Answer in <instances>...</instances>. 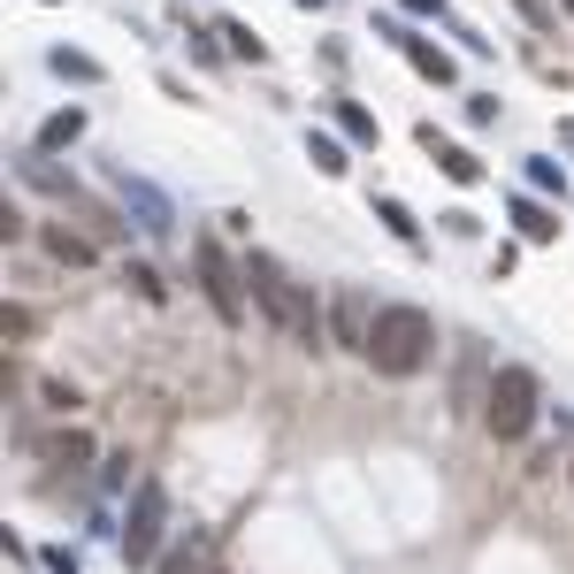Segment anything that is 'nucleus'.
Returning a JSON list of instances; mask_svg holds the SVG:
<instances>
[{"mask_svg":"<svg viewBox=\"0 0 574 574\" xmlns=\"http://www.w3.org/2000/svg\"><path fill=\"white\" fill-rule=\"evenodd\" d=\"M376 376H422L436 360V322L430 306H376V329H368V353H360Z\"/></svg>","mask_w":574,"mask_h":574,"instance_id":"f257e3e1","label":"nucleus"},{"mask_svg":"<svg viewBox=\"0 0 574 574\" xmlns=\"http://www.w3.org/2000/svg\"><path fill=\"white\" fill-rule=\"evenodd\" d=\"M46 62H54V77H77V85H100V62H93V54H69V46H54Z\"/></svg>","mask_w":574,"mask_h":574,"instance_id":"dca6fc26","label":"nucleus"},{"mask_svg":"<svg viewBox=\"0 0 574 574\" xmlns=\"http://www.w3.org/2000/svg\"><path fill=\"white\" fill-rule=\"evenodd\" d=\"M246 284H253V306H261V314L284 329L291 345H306V353L322 345V306H314V291H306V284H291L284 261L253 253V261H246Z\"/></svg>","mask_w":574,"mask_h":574,"instance_id":"f03ea898","label":"nucleus"},{"mask_svg":"<svg viewBox=\"0 0 574 574\" xmlns=\"http://www.w3.org/2000/svg\"><path fill=\"white\" fill-rule=\"evenodd\" d=\"M199 552H207V544H199V537H184V544L161 560V574H199Z\"/></svg>","mask_w":574,"mask_h":574,"instance_id":"6ab92c4d","label":"nucleus"},{"mask_svg":"<svg viewBox=\"0 0 574 574\" xmlns=\"http://www.w3.org/2000/svg\"><path fill=\"white\" fill-rule=\"evenodd\" d=\"M123 199H131V207H139V215H145L139 230H153V238L169 230V199H161V192H145V184H131V176H123Z\"/></svg>","mask_w":574,"mask_h":574,"instance_id":"ddd939ff","label":"nucleus"},{"mask_svg":"<svg viewBox=\"0 0 574 574\" xmlns=\"http://www.w3.org/2000/svg\"><path fill=\"white\" fill-rule=\"evenodd\" d=\"M567 8H574V0H567Z\"/></svg>","mask_w":574,"mask_h":574,"instance_id":"a878e982","label":"nucleus"},{"mask_svg":"<svg viewBox=\"0 0 574 574\" xmlns=\"http://www.w3.org/2000/svg\"><path fill=\"white\" fill-rule=\"evenodd\" d=\"M376 223H383V230H391V238H407V246H414V238H422V223H414V215H407V199H376Z\"/></svg>","mask_w":574,"mask_h":574,"instance_id":"f3484780","label":"nucleus"},{"mask_svg":"<svg viewBox=\"0 0 574 574\" xmlns=\"http://www.w3.org/2000/svg\"><path fill=\"white\" fill-rule=\"evenodd\" d=\"M560 145H567V153H574V116H567V123H560Z\"/></svg>","mask_w":574,"mask_h":574,"instance_id":"b1692460","label":"nucleus"},{"mask_svg":"<svg viewBox=\"0 0 574 574\" xmlns=\"http://www.w3.org/2000/svg\"><path fill=\"white\" fill-rule=\"evenodd\" d=\"M329 329H337V345H353V353H368V329H376V314H368V299H360V291H337V306H329Z\"/></svg>","mask_w":574,"mask_h":574,"instance_id":"0eeeda50","label":"nucleus"},{"mask_svg":"<svg viewBox=\"0 0 574 574\" xmlns=\"http://www.w3.org/2000/svg\"><path fill=\"white\" fill-rule=\"evenodd\" d=\"M39 459H46V467H93V436H85V430L39 436Z\"/></svg>","mask_w":574,"mask_h":574,"instance_id":"1a4fd4ad","label":"nucleus"},{"mask_svg":"<svg viewBox=\"0 0 574 574\" xmlns=\"http://www.w3.org/2000/svg\"><path fill=\"white\" fill-rule=\"evenodd\" d=\"M223 39H230V54H238V62H261V54H269V46L246 31V23H223Z\"/></svg>","mask_w":574,"mask_h":574,"instance_id":"aec40b11","label":"nucleus"},{"mask_svg":"<svg viewBox=\"0 0 574 574\" xmlns=\"http://www.w3.org/2000/svg\"><path fill=\"white\" fill-rule=\"evenodd\" d=\"M567 475H574V467H567Z\"/></svg>","mask_w":574,"mask_h":574,"instance_id":"bb28decb","label":"nucleus"},{"mask_svg":"<svg viewBox=\"0 0 574 574\" xmlns=\"http://www.w3.org/2000/svg\"><path fill=\"white\" fill-rule=\"evenodd\" d=\"M85 139V108H62V116H46L39 123V153H62V145Z\"/></svg>","mask_w":574,"mask_h":574,"instance_id":"9d476101","label":"nucleus"},{"mask_svg":"<svg viewBox=\"0 0 574 574\" xmlns=\"http://www.w3.org/2000/svg\"><path fill=\"white\" fill-rule=\"evenodd\" d=\"M407 62H414L422 77H436V85H452V54H436L430 39H407Z\"/></svg>","mask_w":574,"mask_h":574,"instance_id":"2eb2a0df","label":"nucleus"},{"mask_svg":"<svg viewBox=\"0 0 574 574\" xmlns=\"http://www.w3.org/2000/svg\"><path fill=\"white\" fill-rule=\"evenodd\" d=\"M537 414H544V383H537V368H498L490 376V399H483V422L498 444H521V436L537 430Z\"/></svg>","mask_w":574,"mask_h":574,"instance_id":"7ed1b4c3","label":"nucleus"},{"mask_svg":"<svg viewBox=\"0 0 574 574\" xmlns=\"http://www.w3.org/2000/svg\"><path fill=\"white\" fill-rule=\"evenodd\" d=\"M337 123H345V139H353V145H376V139H383V131H376V116H368L360 100H337Z\"/></svg>","mask_w":574,"mask_h":574,"instance_id":"4468645a","label":"nucleus"},{"mask_svg":"<svg viewBox=\"0 0 574 574\" xmlns=\"http://www.w3.org/2000/svg\"><path fill=\"white\" fill-rule=\"evenodd\" d=\"M422 145L436 153V169L452 176V184H483V161L467 153V145H452V139H436V123H422Z\"/></svg>","mask_w":574,"mask_h":574,"instance_id":"6e6552de","label":"nucleus"},{"mask_svg":"<svg viewBox=\"0 0 574 574\" xmlns=\"http://www.w3.org/2000/svg\"><path fill=\"white\" fill-rule=\"evenodd\" d=\"M192 269H199V291H207V306L223 322H246V269L223 253V238H199L192 246Z\"/></svg>","mask_w":574,"mask_h":574,"instance_id":"39448f33","label":"nucleus"},{"mask_svg":"<svg viewBox=\"0 0 574 574\" xmlns=\"http://www.w3.org/2000/svg\"><path fill=\"white\" fill-rule=\"evenodd\" d=\"M483 399H490V360H483V345H467L459 376H452V414H475Z\"/></svg>","mask_w":574,"mask_h":574,"instance_id":"423d86ee","label":"nucleus"},{"mask_svg":"<svg viewBox=\"0 0 574 574\" xmlns=\"http://www.w3.org/2000/svg\"><path fill=\"white\" fill-rule=\"evenodd\" d=\"M306 153H314V169H322V176H345V169H353V161H345V145H337V139H322V131L306 139Z\"/></svg>","mask_w":574,"mask_h":574,"instance_id":"a211bd4d","label":"nucleus"},{"mask_svg":"<svg viewBox=\"0 0 574 574\" xmlns=\"http://www.w3.org/2000/svg\"><path fill=\"white\" fill-rule=\"evenodd\" d=\"M299 8H322V0H299Z\"/></svg>","mask_w":574,"mask_h":574,"instance_id":"393cba45","label":"nucleus"},{"mask_svg":"<svg viewBox=\"0 0 574 574\" xmlns=\"http://www.w3.org/2000/svg\"><path fill=\"white\" fill-rule=\"evenodd\" d=\"M46 253H54V261H69V269H85L100 246H93V238H77V230H62V223H46Z\"/></svg>","mask_w":574,"mask_h":574,"instance_id":"f8f14e48","label":"nucleus"},{"mask_svg":"<svg viewBox=\"0 0 574 574\" xmlns=\"http://www.w3.org/2000/svg\"><path fill=\"white\" fill-rule=\"evenodd\" d=\"M161 537H169V490L145 475L139 490H131V513H123V560H131V567H153Z\"/></svg>","mask_w":574,"mask_h":574,"instance_id":"20e7f679","label":"nucleus"},{"mask_svg":"<svg viewBox=\"0 0 574 574\" xmlns=\"http://www.w3.org/2000/svg\"><path fill=\"white\" fill-rule=\"evenodd\" d=\"M529 184H537V192H567V176H560V161H529Z\"/></svg>","mask_w":574,"mask_h":574,"instance_id":"412c9836","label":"nucleus"},{"mask_svg":"<svg viewBox=\"0 0 574 574\" xmlns=\"http://www.w3.org/2000/svg\"><path fill=\"white\" fill-rule=\"evenodd\" d=\"M407 8H414V15H444V0H407Z\"/></svg>","mask_w":574,"mask_h":574,"instance_id":"5701e85b","label":"nucleus"},{"mask_svg":"<svg viewBox=\"0 0 574 574\" xmlns=\"http://www.w3.org/2000/svg\"><path fill=\"white\" fill-rule=\"evenodd\" d=\"M131 291H139V299H153V306H161V299H169V284H161V277H153V269H131Z\"/></svg>","mask_w":574,"mask_h":574,"instance_id":"4be33fe9","label":"nucleus"},{"mask_svg":"<svg viewBox=\"0 0 574 574\" xmlns=\"http://www.w3.org/2000/svg\"><path fill=\"white\" fill-rule=\"evenodd\" d=\"M513 223H521V238H529V246H552V238H560L552 207H537V199H513Z\"/></svg>","mask_w":574,"mask_h":574,"instance_id":"9b49d317","label":"nucleus"}]
</instances>
